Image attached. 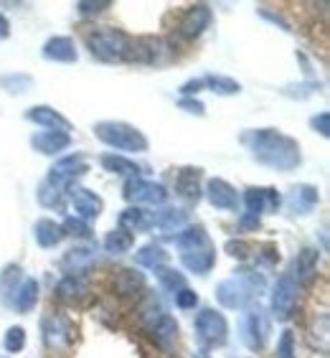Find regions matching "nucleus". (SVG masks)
<instances>
[{"label":"nucleus","mask_w":330,"mask_h":358,"mask_svg":"<svg viewBox=\"0 0 330 358\" xmlns=\"http://www.w3.org/2000/svg\"><path fill=\"white\" fill-rule=\"evenodd\" d=\"M122 196L127 201H138V203H150V206H160L168 199V191H165L160 183H152V180H143L140 176H132L124 183Z\"/></svg>","instance_id":"9"},{"label":"nucleus","mask_w":330,"mask_h":358,"mask_svg":"<svg viewBox=\"0 0 330 358\" xmlns=\"http://www.w3.org/2000/svg\"><path fill=\"white\" fill-rule=\"evenodd\" d=\"M0 84H3L8 92L21 94V92H26L28 87H31V76H26V74H6V76H0Z\"/></svg>","instance_id":"36"},{"label":"nucleus","mask_w":330,"mask_h":358,"mask_svg":"<svg viewBox=\"0 0 330 358\" xmlns=\"http://www.w3.org/2000/svg\"><path fill=\"white\" fill-rule=\"evenodd\" d=\"M155 275H158V280L163 282V287H168L171 292H178V289H183L186 287V277L183 275H178L175 269H171V267H158L155 269Z\"/></svg>","instance_id":"34"},{"label":"nucleus","mask_w":330,"mask_h":358,"mask_svg":"<svg viewBox=\"0 0 330 358\" xmlns=\"http://www.w3.org/2000/svg\"><path fill=\"white\" fill-rule=\"evenodd\" d=\"M317 199H320V196H317L315 186L300 183V186L289 188V208H292L295 214H310V211L317 206Z\"/></svg>","instance_id":"19"},{"label":"nucleus","mask_w":330,"mask_h":358,"mask_svg":"<svg viewBox=\"0 0 330 358\" xmlns=\"http://www.w3.org/2000/svg\"><path fill=\"white\" fill-rule=\"evenodd\" d=\"M94 135L102 140L104 145H110L115 150L124 152H145L148 150V138L138 127H132L127 122H117V120H102L94 124Z\"/></svg>","instance_id":"3"},{"label":"nucleus","mask_w":330,"mask_h":358,"mask_svg":"<svg viewBox=\"0 0 330 358\" xmlns=\"http://www.w3.org/2000/svg\"><path fill=\"white\" fill-rule=\"evenodd\" d=\"M300 280H297L295 269L289 267L275 285V292H272V310H275L277 320H287L295 310V303H297V292H300Z\"/></svg>","instance_id":"6"},{"label":"nucleus","mask_w":330,"mask_h":358,"mask_svg":"<svg viewBox=\"0 0 330 358\" xmlns=\"http://www.w3.org/2000/svg\"><path fill=\"white\" fill-rule=\"evenodd\" d=\"M211 21H213V13L206 3L191 6L186 13H183V18H180L178 34L183 36V38H188V41H193V38H199V36L211 26Z\"/></svg>","instance_id":"10"},{"label":"nucleus","mask_w":330,"mask_h":358,"mask_svg":"<svg viewBox=\"0 0 330 358\" xmlns=\"http://www.w3.org/2000/svg\"><path fill=\"white\" fill-rule=\"evenodd\" d=\"M241 143L247 145L257 163L275 168V171H295L300 166V160H303L297 140H292L289 135H282L280 130H272V127L244 132Z\"/></svg>","instance_id":"1"},{"label":"nucleus","mask_w":330,"mask_h":358,"mask_svg":"<svg viewBox=\"0 0 330 358\" xmlns=\"http://www.w3.org/2000/svg\"><path fill=\"white\" fill-rule=\"evenodd\" d=\"M87 173V163H84V155H69V158H62L59 163L51 166L48 171V183H54V186H74V178L84 176Z\"/></svg>","instance_id":"11"},{"label":"nucleus","mask_w":330,"mask_h":358,"mask_svg":"<svg viewBox=\"0 0 330 358\" xmlns=\"http://www.w3.org/2000/svg\"><path fill=\"white\" fill-rule=\"evenodd\" d=\"M196 303H199V295L193 292V289L183 287L175 292V305L178 308H183V310H191V308H196Z\"/></svg>","instance_id":"40"},{"label":"nucleus","mask_w":330,"mask_h":358,"mask_svg":"<svg viewBox=\"0 0 330 358\" xmlns=\"http://www.w3.org/2000/svg\"><path fill=\"white\" fill-rule=\"evenodd\" d=\"M175 247L180 249V262L191 272L196 275L211 272L213 262H216V252H213V244L203 227H188L186 231H180L175 236Z\"/></svg>","instance_id":"2"},{"label":"nucleus","mask_w":330,"mask_h":358,"mask_svg":"<svg viewBox=\"0 0 330 358\" xmlns=\"http://www.w3.org/2000/svg\"><path fill=\"white\" fill-rule=\"evenodd\" d=\"M127 43H130V36L120 31V28H96L87 36V48L94 59L104 64H120L124 62V54H127Z\"/></svg>","instance_id":"4"},{"label":"nucleus","mask_w":330,"mask_h":358,"mask_svg":"<svg viewBox=\"0 0 330 358\" xmlns=\"http://www.w3.org/2000/svg\"><path fill=\"white\" fill-rule=\"evenodd\" d=\"M38 201H41V206L46 208H64V199H62V188L54 186V183H48L43 180L41 186H38Z\"/></svg>","instance_id":"32"},{"label":"nucleus","mask_w":330,"mask_h":358,"mask_svg":"<svg viewBox=\"0 0 330 358\" xmlns=\"http://www.w3.org/2000/svg\"><path fill=\"white\" fill-rule=\"evenodd\" d=\"M145 277L135 269H120L117 277H115V289L120 295H135L138 289H143Z\"/></svg>","instance_id":"27"},{"label":"nucleus","mask_w":330,"mask_h":358,"mask_svg":"<svg viewBox=\"0 0 330 358\" xmlns=\"http://www.w3.org/2000/svg\"><path fill=\"white\" fill-rule=\"evenodd\" d=\"M206 199L213 208L221 211H239V193L224 178H211L206 183Z\"/></svg>","instance_id":"12"},{"label":"nucleus","mask_w":330,"mask_h":358,"mask_svg":"<svg viewBox=\"0 0 330 358\" xmlns=\"http://www.w3.org/2000/svg\"><path fill=\"white\" fill-rule=\"evenodd\" d=\"M196 358H208V356H206V353H199V356H196Z\"/></svg>","instance_id":"46"},{"label":"nucleus","mask_w":330,"mask_h":358,"mask_svg":"<svg viewBox=\"0 0 330 358\" xmlns=\"http://www.w3.org/2000/svg\"><path fill=\"white\" fill-rule=\"evenodd\" d=\"M201 82L206 90H211L213 94H224V96H231V94H239L241 92V84L234 82V79H229V76H221V74H206L201 76Z\"/></svg>","instance_id":"26"},{"label":"nucleus","mask_w":330,"mask_h":358,"mask_svg":"<svg viewBox=\"0 0 330 358\" xmlns=\"http://www.w3.org/2000/svg\"><path fill=\"white\" fill-rule=\"evenodd\" d=\"M196 333H199V338L206 345H224L229 333L227 317L221 315V313L211 310V308H206L196 317Z\"/></svg>","instance_id":"7"},{"label":"nucleus","mask_w":330,"mask_h":358,"mask_svg":"<svg viewBox=\"0 0 330 358\" xmlns=\"http://www.w3.org/2000/svg\"><path fill=\"white\" fill-rule=\"evenodd\" d=\"M36 303H38V282H36V280H23V282L18 285V289H15L10 305H15L21 313H28V310H34Z\"/></svg>","instance_id":"23"},{"label":"nucleus","mask_w":330,"mask_h":358,"mask_svg":"<svg viewBox=\"0 0 330 358\" xmlns=\"http://www.w3.org/2000/svg\"><path fill=\"white\" fill-rule=\"evenodd\" d=\"M56 292H59V297H64V300H74V297H79L84 292V282L79 277H64Z\"/></svg>","instance_id":"35"},{"label":"nucleus","mask_w":330,"mask_h":358,"mask_svg":"<svg viewBox=\"0 0 330 358\" xmlns=\"http://www.w3.org/2000/svg\"><path fill=\"white\" fill-rule=\"evenodd\" d=\"M3 343H6L8 353L21 351L23 345H26V333H23V328H18V325H15V328H10V331L6 333V341H3Z\"/></svg>","instance_id":"37"},{"label":"nucleus","mask_w":330,"mask_h":358,"mask_svg":"<svg viewBox=\"0 0 330 358\" xmlns=\"http://www.w3.org/2000/svg\"><path fill=\"white\" fill-rule=\"evenodd\" d=\"M152 333V338L158 341L160 345H171L175 338H178V323L173 320L171 315H160L152 325H148Z\"/></svg>","instance_id":"24"},{"label":"nucleus","mask_w":330,"mask_h":358,"mask_svg":"<svg viewBox=\"0 0 330 358\" xmlns=\"http://www.w3.org/2000/svg\"><path fill=\"white\" fill-rule=\"evenodd\" d=\"M34 236H36V241H38V247H43V249L56 247V244L64 239L62 224H56L54 219H38L34 227Z\"/></svg>","instance_id":"21"},{"label":"nucleus","mask_w":330,"mask_h":358,"mask_svg":"<svg viewBox=\"0 0 330 358\" xmlns=\"http://www.w3.org/2000/svg\"><path fill=\"white\" fill-rule=\"evenodd\" d=\"M135 262H138L140 267L158 269V267H163V264L168 262V252H165L160 244H155V241H152V244H145L138 255H135Z\"/></svg>","instance_id":"25"},{"label":"nucleus","mask_w":330,"mask_h":358,"mask_svg":"<svg viewBox=\"0 0 330 358\" xmlns=\"http://www.w3.org/2000/svg\"><path fill=\"white\" fill-rule=\"evenodd\" d=\"M31 145H34V150L43 152V155H59V152L66 150L71 145V135L69 132L43 130L36 132L34 138H31Z\"/></svg>","instance_id":"16"},{"label":"nucleus","mask_w":330,"mask_h":358,"mask_svg":"<svg viewBox=\"0 0 330 358\" xmlns=\"http://www.w3.org/2000/svg\"><path fill=\"white\" fill-rule=\"evenodd\" d=\"M178 107H180V110L191 112V115H199V117L203 115V112H206V107H203L199 99H191V96H183V99L178 102Z\"/></svg>","instance_id":"43"},{"label":"nucleus","mask_w":330,"mask_h":358,"mask_svg":"<svg viewBox=\"0 0 330 358\" xmlns=\"http://www.w3.org/2000/svg\"><path fill=\"white\" fill-rule=\"evenodd\" d=\"M201 90H203V82H201V79H191V82H186L183 87H180V94L191 96V94H196V92H201Z\"/></svg>","instance_id":"44"},{"label":"nucleus","mask_w":330,"mask_h":358,"mask_svg":"<svg viewBox=\"0 0 330 358\" xmlns=\"http://www.w3.org/2000/svg\"><path fill=\"white\" fill-rule=\"evenodd\" d=\"M21 282H23L21 267H18V264H8L6 272H3V277H0V292H3V297H6L8 305H10L15 289H18V285Z\"/></svg>","instance_id":"29"},{"label":"nucleus","mask_w":330,"mask_h":358,"mask_svg":"<svg viewBox=\"0 0 330 358\" xmlns=\"http://www.w3.org/2000/svg\"><path fill=\"white\" fill-rule=\"evenodd\" d=\"M277 358H295V336L292 331H285L277 345Z\"/></svg>","instance_id":"39"},{"label":"nucleus","mask_w":330,"mask_h":358,"mask_svg":"<svg viewBox=\"0 0 330 358\" xmlns=\"http://www.w3.org/2000/svg\"><path fill=\"white\" fill-rule=\"evenodd\" d=\"M43 59L48 62H59V64H74L79 59V51H76L74 41L69 36H54L43 43Z\"/></svg>","instance_id":"15"},{"label":"nucleus","mask_w":330,"mask_h":358,"mask_svg":"<svg viewBox=\"0 0 330 358\" xmlns=\"http://www.w3.org/2000/svg\"><path fill=\"white\" fill-rule=\"evenodd\" d=\"M267 336H269V323L264 313L259 308H252L249 313H244L241 317V341L247 343V348L252 351H261L264 343H267Z\"/></svg>","instance_id":"8"},{"label":"nucleus","mask_w":330,"mask_h":358,"mask_svg":"<svg viewBox=\"0 0 330 358\" xmlns=\"http://www.w3.org/2000/svg\"><path fill=\"white\" fill-rule=\"evenodd\" d=\"M10 36V23H8V18L3 13H0V41L3 38H8Z\"/></svg>","instance_id":"45"},{"label":"nucleus","mask_w":330,"mask_h":358,"mask_svg":"<svg viewBox=\"0 0 330 358\" xmlns=\"http://www.w3.org/2000/svg\"><path fill=\"white\" fill-rule=\"evenodd\" d=\"M244 203H247V214L241 216V227L254 229L259 227V216L264 211H277L282 203V196L277 193V188H247L244 193Z\"/></svg>","instance_id":"5"},{"label":"nucleus","mask_w":330,"mask_h":358,"mask_svg":"<svg viewBox=\"0 0 330 358\" xmlns=\"http://www.w3.org/2000/svg\"><path fill=\"white\" fill-rule=\"evenodd\" d=\"M150 227H152L150 211H143V208H138V206H130L120 214V229L130 231V234L132 231H148Z\"/></svg>","instance_id":"22"},{"label":"nucleus","mask_w":330,"mask_h":358,"mask_svg":"<svg viewBox=\"0 0 330 358\" xmlns=\"http://www.w3.org/2000/svg\"><path fill=\"white\" fill-rule=\"evenodd\" d=\"M150 216H152V227H160V229H178L186 221V211H180V208H163V211Z\"/></svg>","instance_id":"31"},{"label":"nucleus","mask_w":330,"mask_h":358,"mask_svg":"<svg viewBox=\"0 0 330 358\" xmlns=\"http://www.w3.org/2000/svg\"><path fill=\"white\" fill-rule=\"evenodd\" d=\"M43 333H46V343L51 348H64L71 343V325L64 317H48L43 323Z\"/></svg>","instance_id":"20"},{"label":"nucleus","mask_w":330,"mask_h":358,"mask_svg":"<svg viewBox=\"0 0 330 358\" xmlns=\"http://www.w3.org/2000/svg\"><path fill=\"white\" fill-rule=\"evenodd\" d=\"M26 120L28 122L41 124V127H48V130H56V132H69L71 130L69 120L64 117V115H59L54 107H46V104H38V107L26 110Z\"/></svg>","instance_id":"14"},{"label":"nucleus","mask_w":330,"mask_h":358,"mask_svg":"<svg viewBox=\"0 0 330 358\" xmlns=\"http://www.w3.org/2000/svg\"><path fill=\"white\" fill-rule=\"evenodd\" d=\"M201 176H203L201 168H180L178 178H175V191L180 199L191 201V203L201 199Z\"/></svg>","instance_id":"17"},{"label":"nucleus","mask_w":330,"mask_h":358,"mask_svg":"<svg viewBox=\"0 0 330 358\" xmlns=\"http://www.w3.org/2000/svg\"><path fill=\"white\" fill-rule=\"evenodd\" d=\"M94 264V252L89 247H76V249H69L62 259V269L66 272V277H79L82 272Z\"/></svg>","instance_id":"18"},{"label":"nucleus","mask_w":330,"mask_h":358,"mask_svg":"<svg viewBox=\"0 0 330 358\" xmlns=\"http://www.w3.org/2000/svg\"><path fill=\"white\" fill-rule=\"evenodd\" d=\"M227 252L231 257H239V259H247L249 252H252V247H249L247 241H229L227 244Z\"/></svg>","instance_id":"42"},{"label":"nucleus","mask_w":330,"mask_h":358,"mask_svg":"<svg viewBox=\"0 0 330 358\" xmlns=\"http://www.w3.org/2000/svg\"><path fill=\"white\" fill-rule=\"evenodd\" d=\"M107 8H112L110 0H79L76 3V10L82 15H96L102 13V10H107Z\"/></svg>","instance_id":"38"},{"label":"nucleus","mask_w":330,"mask_h":358,"mask_svg":"<svg viewBox=\"0 0 330 358\" xmlns=\"http://www.w3.org/2000/svg\"><path fill=\"white\" fill-rule=\"evenodd\" d=\"M132 241L135 236L130 231H124V229H112L110 234L104 236V249L110 252V255H124V252H130Z\"/></svg>","instance_id":"28"},{"label":"nucleus","mask_w":330,"mask_h":358,"mask_svg":"<svg viewBox=\"0 0 330 358\" xmlns=\"http://www.w3.org/2000/svg\"><path fill=\"white\" fill-rule=\"evenodd\" d=\"M99 163H102L110 173H120V176H127V178H132V176H138L140 173V168L135 166L132 160L122 158V155H102Z\"/></svg>","instance_id":"30"},{"label":"nucleus","mask_w":330,"mask_h":358,"mask_svg":"<svg viewBox=\"0 0 330 358\" xmlns=\"http://www.w3.org/2000/svg\"><path fill=\"white\" fill-rule=\"evenodd\" d=\"M69 201L74 203V211H79V219H96L102 214L104 201L96 193L87 191L82 186H69Z\"/></svg>","instance_id":"13"},{"label":"nucleus","mask_w":330,"mask_h":358,"mask_svg":"<svg viewBox=\"0 0 330 358\" xmlns=\"http://www.w3.org/2000/svg\"><path fill=\"white\" fill-rule=\"evenodd\" d=\"M62 231H64V236H74V239H89L92 236V229H89V224L84 219H79V216H69V219L64 221L62 224Z\"/></svg>","instance_id":"33"},{"label":"nucleus","mask_w":330,"mask_h":358,"mask_svg":"<svg viewBox=\"0 0 330 358\" xmlns=\"http://www.w3.org/2000/svg\"><path fill=\"white\" fill-rule=\"evenodd\" d=\"M310 127L315 132H320L323 138H328L330 135V115L328 112H320V115H315V117L310 120Z\"/></svg>","instance_id":"41"}]
</instances>
